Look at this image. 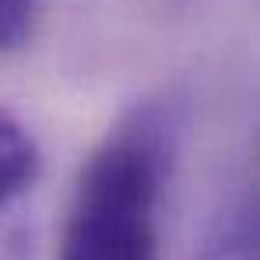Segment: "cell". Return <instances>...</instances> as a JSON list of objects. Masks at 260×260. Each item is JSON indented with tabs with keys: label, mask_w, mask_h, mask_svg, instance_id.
<instances>
[{
	"label": "cell",
	"mask_w": 260,
	"mask_h": 260,
	"mask_svg": "<svg viewBox=\"0 0 260 260\" xmlns=\"http://www.w3.org/2000/svg\"><path fill=\"white\" fill-rule=\"evenodd\" d=\"M193 260H260V190L236 197L215 218Z\"/></svg>",
	"instance_id": "cell-2"
},
{
	"label": "cell",
	"mask_w": 260,
	"mask_h": 260,
	"mask_svg": "<svg viewBox=\"0 0 260 260\" xmlns=\"http://www.w3.org/2000/svg\"><path fill=\"white\" fill-rule=\"evenodd\" d=\"M39 176V148L14 116L0 113V211L18 201Z\"/></svg>",
	"instance_id": "cell-3"
},
{
	"label": "cell",
	"mask_w": 260,
	"mask_h": 260,
	"mask_svg": "<svg viewBox=\"0 0 260 260\" xmlns=\"http://www.w3.org/2000/svg\"><path fill=\"white\" fill-rule=\"evenodd\" d=\"M0 260H32V236L21 221H0Z\"/></svg>",
	"instance_id": "cell-5"
},
{
	"label": "cell",
	"mask_w": 260,
	"mask_h": 260,
	"mask_svg": "<svg viewBox=\"0 0 260 260\" xmlns=\"http://www.w3.org/2000/svg\"><path fill=\"white\" fill-rule=\"evenodd\" d=\"M43 0H0V53H14L28 43Z\"/></svg>",
	"instance_id": "cell-4"
},
{
	"label": "cell",
	"mask_w": 260,
	"mask_h": 260,
	"mask_svg": "<svg viewBox=\"0 0 260 260\" xmlns=\"http://www.w3.org/2000/svg\"><path fill=\"white\" fill-rule=\"evenodd\" d=\"M173 144L158 113H137L85 162L56 260H158Z\"/></svg>",
	"instance_id": "cell-1"
}]
</instances>
